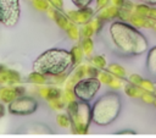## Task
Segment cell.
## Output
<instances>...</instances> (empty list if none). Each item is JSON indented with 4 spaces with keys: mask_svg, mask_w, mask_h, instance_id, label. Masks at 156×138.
Masks as SVG:
<instances>
[{
    "mask_svg": "<svg viewBox=\"0 0 156 138\" xmlns=\"http://www.w3.org/2000/svg\"><path fill=\"white\" fill-rule=\"evenodd\" d=\"M110 67H111L110 70L113 71V73L117 74L118 77H124V76H126V71H124L123 67H121V66H118V65H111Z\"/></svg>",
    "mask_w": 156,
    "mask_h": 138,
    "instance_id": "12",
    "label": "cell"
},
{
    "mask_svg": "<svg viewBox=\"0 0 156 138\" xmlns=\"http://www.w3.org/2000/svg\"><path fill=\"white\" fill-rule=\"evenodd\" d=\"M141 79H143V78H141L139 74H130V77H129V82L133 83V84H136V85L140 84Z\"/></svg>",
    "mask_w": 156,
    "mask_h": 138,
    "instance_id": "13",
    "label": "cell"
},
{
    "mask_svg": "<svg viewBox=\"0 0 156 138\" xmlns=\"http://www.w3.org/2000/svg\"><path fill=\"white\" fill-rule=\"evenodd\" d=\"M143 89L136 85V84H133V83H129L126 85V93L132 96V98H141V94H143Z\"/></svg>",
    "mask_w": 156,
    "mask_h": 138,
    "instance_id": "8",
    "label": "cell"
},
{
    "mask_svg": "<svg viewBox=\"0 0 156 138\" xmlns=\"http://www.w3.org/2000/svg\"><path fill=\"white\" fill-rule=\"evenodd\" d=\"M110 34L113 45L123 56H138L149 48L145 35L135 26L127 22H113L110 27Z\"/></svg>",
    "mask_w": 156,
    "mask_h": 138,
    "instance_id": "1",
    "label": "cell"
},
{
    "mask_svg": "<svg viewBox=\"0 0 156 138\" xmlns=\"http://www.w3.org/2000/svg\"><path fill=\"white\" fill-rule=\"evenodd\" d=\"M74 62L71 53L61 49H50L41 54L33 64V71L41 74H60Z\"/></svg>",
    "mask_w": 156,
    "mask_h": 138,
    "instance_id": "2",
    "label": "cell"
},
{
    "mask_svg": "<svg viewBox=\"0 0 156 138\" xmlns=\"http://www.w3.org/2000/svg\"><path fill=\"white\" fill-rule=\"evenodd\" d=\"M74 2V5L79 6V7H85L88 4H90L91 0H72Z\"/></svg>",
    "mask_w": 156,
    "mask_h": 138,
    "instance_id": "14",
    "label": "cell"
},
{
    "mask_svg": "<svg viewBox=\"0 0 156 138\" xmlns=\"http://www.w3.org/2000/svg\"><path fill=\"white\" fill-rule=\"evenodd\" d=\"M155 95H156V89H155Z\"/></svg>",
    "mask_w": 156,
    "mask_h": 138,
    "instance_id": "18",
    "label": "cell"
},
{
    "mask_svg": "<svg viewBox=\"0 0 156 138\" xmlns=\"http://www.w3.org/2000/svg\"><path fill=\"white\" fill-rule=\"evenodd\" d=\"M156 95L155 93H150V92H143L141 94V100L146 104H154V100H155Z\"/></svg>",
    "mask_w": 156,
    "mask_h": 138,
    "instance_id": "11",
    "label": "cell"
},
{
    "mask_svg": "<svg viewBox=\"0 0 156 138\" xmlns=\"http://www.w3.org/2000/svg\"><path fill=\"white\" fill-rule=\"evenodd\" d=\"M141 2H145L150 6H156V0H141Z\"/></svg>",
    "mask_w": 156,
    "mask_h": 138,
    "instance_id": "15",
    "label": "cell"
},
{
    "mask_svg": "<svg viewBox=\"0 0 156 138\" xmlns=\"http://www.w3.org/2000/svg\"><path fill=\"white\" fill-rule=\"evenodd\" d=\"M100 89V81L96 78H87L77 83L74 87V94L78 99L82 101H89L91 100L98 90Z\"/></svg>",
    "mask_w": 156,
    "mask_h": 138,
    "instance_id": "5",
    "label": "cell"
},
{
    "mask_svg": "<svg viewBox=\"0 0 156 138\" xmlns=\"http://www.w3.org/2000/svg\"><path fill=\"white\" fill-rule=\"evenodd\" d=\"M20 16L18 0H0V22L13 26Z\"/></svg>",
    "mask_w": 156,
    "mask_h": 138,
    "instance_id": "4",
    "label": "cell"
},
{
    "mask_svg": "<svg viewBox=\"0 0 156 138\" xmlns=\"http://www.w3.org/2000/svg\"><path fill=\"white\" fill-rule=\"evenodd\" d=\"M139 87H140L144 92H150V93H155V89H156L155 82L151 81V79H147V78H146V79L143 78L141 82H140V84H139Z\"/></svg>",
    "mask_w": 156,
    "mask_h": 138,
    "instance_id": "10",
    "label": "cell"
},
{
    "mask_svg": "<svg viewBox=\"0 0 156 138\" xmlns=\"http://www.w3.org/2000/svg\"><path fill=\"white\" fill-rule=\"evenodd\" d=\"M146 71L156 81V46L147 51L146 56Z\"/></svg>",
    "mask_w": 156,
    "mask_h": 138,
    "instance_id": "6",
    "label": "cell"
},
{
    "mask_svg": "<svg viewBox=\"0 0 156 138\" xmlns=\"http://www.w3.org/2000/svg\"><path fill=\"white\" fill-rule=\"evenodd\" d=\"M149 17L156 18V7H151V10H150V16H149Z\"/></svg>",
    "mask_w": 156,
    "mask_h": 138,
    "instance_id": "16",
    "label": "cell"
},
{
    "mask_svg": "<svg viewBox=\"0 0 156 138\" xmlns=\"http://www.w3.org/2000/svg\"><path fill=\"white\" fill-rule=\"evenodd\" d=\"M121 111V99L118 94L110 92L98 99L91 109V120L100 125L106 126L115 121Z\"/></svg>",
    "mask_w": 156,
    "mask_h": 138,
    "instance_id": "3",
    "label": "cell"
},
{
    "mask_svg": "<svg viewBox=\"0 0 156 138\" xmlns=\"http://www.w3.org/2000/svg\"><path fill=\"white\" fill-rule=\"evenodd\" d=\"M150 10H151V6L143 2V4H138L135 5V10L134 12L140 15V16H144V17H149L150 16Z\"/></svg>",
    "mask_w": 156,
    "mask_h": 138,
    "instance_id": "9",
    "label": "cell"
},
{
    "mask_svg": "<svg viewBox=\"0 0 156 138\" xmlns=\"http://www.w3.org/2000/svg\"><path fill=\"white\" fill-rule=\"evenodd\" d=\"M152 105H154V106L156 107V98H155V100H154V104H152Z\"/></svg>",
    "mask_w": 156,
    "mask_h": 138,
    "instance_id": "17",
    "label": "cell"
},
{
    "mask_svg": "<svg viewBox=\"0 0 156 138\" xmlns=\"http://www.w3.org/2000/svg\"><path fill=\"white\" fill-rule=\"evenodd\" d=\"M130 22L133 26H135L136 28H146V23H147V17L140 16L138 13H132L130 16Z\"/></svg>",
    "mask_w": 156,
    "mask_h": 138,
    "instance_id": "7",
    "label": "cell"
}]
</instances>
